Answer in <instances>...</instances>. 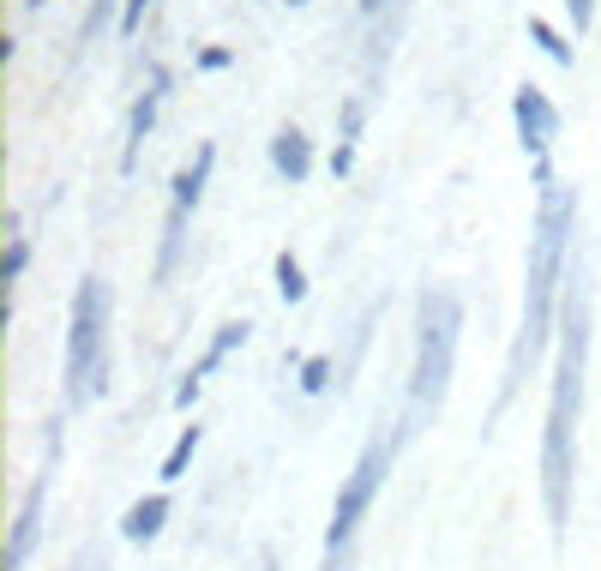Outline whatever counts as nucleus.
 Here are the masks:
<instances>
[{"label": "nucleus", "instance_id": "nucleus-23", "mask_svg": "<svg viewBox=\"0 0 601 571\" xmlns=\"http://www.w3.org/2000/svg\"><path fill=\"white\" fill-rule=\"evenodd\" d=\"M361 13L373 18V13H385V0H361Z\"/></svg>", "mask_w": 601, "mask_h": 571}, {"label": "nucleus", "instance_id": "nucleus-14", "mask_svg": "<svg viewBox=\"0 0 601 571\" xmlns=\"http://www.w3.org/2000/svg\"><path fill=\"white\" fill-rule=\"evenodd\" d=\"M193 452H199V428H181L175 452L163 457V481H181V475H187V464H193Z\"/></svg>", "mask_w": 601, "mask_h": 571}, {"label": "nucleus", "instance_id": "nucleus-7", "mask_svg": "<svg viewBox=\"0 0 601 571\" xmlns=\"http://www.w3.org/2000/svg\"><path fill=\"white\" fill-rule=\"evenodd\" d=\"M54 469V464H49ZM49 469L25 487L18 499V518H13V535H7V571H25L30 547H37V530H42V506H49Z\"/></svg>", "mask_w": 601, "mask_h": 571}, {"label": "nucleus", "instance_id": "nucleus-18", "mask_svg": "<svg viewBox=\"0 0 601 571\" xmlns=\"http://www.w3.org/2000/svg\"><path fill=\"white\" fill-rule=\"evenodd\" d=\"M565 13H572V25H577V37H584L589 25H596V0H565Z\"/></svg>", "mask_w": 601, "mask_h": 571}, {"label": "nucleus", "instance_id": "nucleus-24", "mask_svg": "<svg viewBox=\"0 0 601 571\" xmlns=\"http://www.w3.org/2000/svg\"><path fill=\"white\" fill-rule=\"evenodd\" d=\"M289 7H307V0H289Z\"/></svg>", "mask_w": 601, "mask_h": 571}, {"label": "nucleus", "instance_id": "nucleus-8", "mask_svg": "<svg viewBox=\"0 0 601 571\" xmlns=\"http://www.w3.org/2000/svg\"><path fill=\"white\" fill-rule=\"evenodd\" d=\"M163 91H169V78H163V73H151V91H144L139 103H132V115H127V144H120V169H132V163H139V144L151 139V127H157Z\"/></svg>", "mask_w": 601, "mask_h": 571}, {"label": "nucleus", "instance_id": "nucleus-20", "mask_svg": "<svg viewBox=\"0 0 601 571\" xmlns=\"http://www.w3.org/2000/svg\"><path fill=\"white\" fill-rule=\"evenodd\" d=\"M108 13H115V0H97V7H91V25H85V30H91V37H97V30L108 25Z\"/></svg>", "mask_w": 601, "mask_h": 571}, {"label": "nucleus", "instance_id": "nucleus-6", "mask_svg": "<svg viewBox=\"0 0 601 571\" xmlns=\"http://www.w3.org/2000/svg\"><path fill=\"white\" fill-rule=\"evenodd\" d=\"M511 120H517V139L529 156H548L553 139H560V109H553L548 91H536V85H523V91L511 97Z\"/></svg>", "mask_w": 601, "mask_h": 571}, {"label": "nucleus", "instance_id": "nucleus-5", "mask_svg": "<svg viewBox=\"0 0 601 571\" xmlns=\"http://www.w3.org/2000/svg\"><path fill=\"white\" fill-rule=\"evenodd\" d=\"M392 452H397V440H367V452L355 457V469L343 475V487H337V506H331V523H325V554H349V542H355V530H361V518L373 511V494H380V481H385V469H392Z\"/></svg>", "mask_w": 601, "mask_h": 571}, {"label": "nucleus", "instance_id": "nucleus-1", "mask_svg": "<svg viewBox=\"0 0 601 571\" xmlns=\"http://www.w3.org/2000/svg\"><path fill=\"white\" fill-rule=\"evenodd\" d=\"M596 301H589V271L565 277L560 301V361H553V397H548V433H541V499H548L553 542H565L572 523V475H577V416H584V373H589V331Z\"/></svg>", "mask_w": 601, "mask_h": 571}, {"label": "nucleus", "instance_id": "nucleus-13", "mask_svg": "<svg viewBox=\"0 0 601 571\" xmlns=\"http://www.w3.org/2000/svg\"><path fill=\"white\" fill-rule=\"evenodd\" d=\"M277 295L283 301H307V271L295 253H277Z\"/></svg>", "mask_w": 601, "mask_h": 571}, {"label": "nucleus", "instance_id": "nucleus-19", "mask_svg": "<svg viewBox=\"0 0 601 571\" xmlns=\"http://www.w3.org/2000/svg\"><path fill=\"white\" fill-rule=\"evenodd\" d=\"M144 13H151V0H127V13H120V30L132 37V30L144 25Z\"/></svg>", "mask_w": 601, "mask_h": 571}, {"label": "nucleus", "instance_id": "nucleus-3", "mask_svg": "<svg viewBox=\"0 0 601 571\" xmlns=\"http://www.w3.org/2000/svg\"><path fill=\"white\" fill-rule=\"evenodd\" d=\"M458 338H463V301L451 289H421L415 367H409V409H404V428H397V445L415 440L445 409V391H451V373H458Z\"/></svg>", "mask_w": 601, "mask_h": 571}, {"label": "nucleus", "instance_id": "nucleus-11", "mask_svg": "<svg viewBox=\"0 0 601 571\" xmlns=\"http://www.w3.org/2000/svg\"><path fill=\"white\" fill-rule=\"evenodd\" d=\"M210 163H217V144H199V151H193V163H187V169L175 175V205H169V211H193L199 199H205Z\"/></svg>", "mask_w": 601, "mask_h": 571}, {"label": "nucleus", "instance_id": "nucleus-4", "mask_svg": "<svg viewBox=\"0 0 601 571\" xmlns=\"http://www.w3.org/2000/svg\"><path fill=\"white\" fill-rule=\"evenodd\" d=\"M108 319H115V295L103 277H85L73 295V319H66V403L85 409L103 397L108 385Z\"/></svg>", "mask_w": 601, "mask_h": 571}, {"label": "nucleus", "instance_id": "nucleus-15", "mask_svg": "<svg viewBox=\"0 0 601 571\" xmlns=\"http://www.w3.org/2000/svg\"><path fill=\"white\" fill-rule=\"evenodd\" d=\"M529 37H536L541 49H548V61L572 66V42H565V37H560V30H553V25H541V18H529Z\"/></svg>", "mask_w": 601, "mask_h": 571}, {"label": "nucleus", "instance_id": "nucleus-21", "mask_svg": "<svg viewBox=\"0 0 601 571\" xmlns=\"http://www.w3.org/2000/svg\"><path fill=\"white\" fill-rule=\"evenodd\" d=\"M199 385H205V379L187 373V379H181V391H175V403H193V397H199Z\"/></svg>", "mask_w": 601, "mask_h": 571}, {"label": "nucleus", "instance_id": "nucleus-22", "mask_svg": "<svg viewBox=\"0 0 601 571\" xmlns=\"http://www.w3.org/2000/svg\"><path fill=\"white\" fill-rule=\"evenodd\" d=\"M199 66H210V73H217V66H229V49H205V54H199Z\"/></svg>", "mask_w": 601, "mask_h": 571}, {"label": "nucleus", "instance_id": "nucleus-9", "mask_svg": "<svg viewBox=\"0 0 601 571\" xmlns=\"http://www.w3.org/2000/svg\"><path fill=\"white\" fill-rule=\"evenodd\" d=\"M271 169L283 175L289 187H300L307 175H314V144H307V132H300V127H283L271 139Z\"/></svg>", "mask_w": 601, "mask_h": 571}, {"label": "nucleus", "instance_id": "nucleus-12", "mask_svg": "<svg viewBox=\"0 0 601 571\" xmlns=\"http://www.w3.org/2000/svg\"><path fill=\"white\" fill-rule=\"evenodd\" d=\"M235 343H247V325H222V331H217V343H210V350H205V361L193 367V379L217 373V367H222V355L235 350Z\"/></svg>", "mask_w": 601, "mask_h": 571}, {"label": "nucleus", "instance_id": "nucleus-2", "mask_svg": "<svg viewBox=\"0 0 601 571\" xmlns=\"http://www.w3.org/2000/svg\"><path fill=\"white\" fill-rule=\"evenodd\" d=\"M572 229H577V199L548 181L541 211H536V229H529V259H523V325H517V343H511V361H506L499 409L517 397L523 373L536 367V355L548 350L553 325H560V283H565V259H572Z\"/></svg>", "mask_w": 601, "mask_h": 571}, {"label": "nucleus", "instance_id": "nucleus-16", "mask_svg": "<svg viewBox=\"0 0 601 571\" xmlns=\"http://www.w3.org/2000/svg\"><path fill=\"white\" fill-rule=\"evenodd\" d=\"M331 385V355H314V361H300V391H325Z\"/></svg>", "mask_w": 601, "mask_h": 571}, {"label": "nucleus", "instance_id": "nucleus-10", "mask_svg": "<svg viewBox=\"0 0 601 571\" xmlns=\"http://www.w3.org/2000/svg\"><path fill=\"white\" fill-rule=\"evenodd\" d=\"M163 523H169V499L151 494V499H132V506H127V518H120V535H127V542H157Z\"/></svg>", "mask_w": 601, "mask_h": 571}, {"label": "nucleus", "instance_id": "nucleus-17", "mask_svg": "<svg viewBox=\"0 0 601 571\" xmlns=\"http://www.w3.org/2000/svg\"><path fill=\"white\" fill-rule=\"evenodd\" d=\"M25 265H30V241H25V234H13V241H7V283H18Z\"/></svg>", "mask_w": 601, "mask_h": 571}]
</instances>
